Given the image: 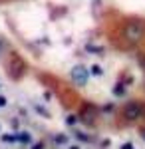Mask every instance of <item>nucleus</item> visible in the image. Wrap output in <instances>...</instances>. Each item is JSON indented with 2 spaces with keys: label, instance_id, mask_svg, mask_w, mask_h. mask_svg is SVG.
Masks as SVG:
<instances>
[{
  "label": "nucleus",
  "instance_id": "f257e3e1",
  "mask_svg": "<svg viewBox=\"0 0 145 149\" xmlns=\"http://www.w3.org/2000/svg\"><path fill=\"white\" fill-rule=\"evenodd\" d=\"M123 38L127 40V42H131V44H137V42H141L145 38V24L143 22H127L125 24V28H123Z\"/></svg>",
  "mask_w": 145,
  "mask_h": 149
}]
</instances>
